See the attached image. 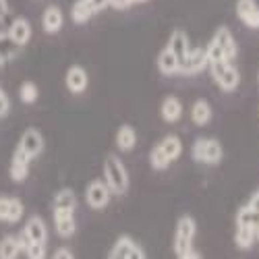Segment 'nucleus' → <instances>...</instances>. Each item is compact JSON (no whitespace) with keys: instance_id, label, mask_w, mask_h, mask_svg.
<instances>
[{"instance_id":"1","label":"nucleus","mask_w":259,"mask_h":259,"mask_svg":"<svg viewBox=\"0 0 259 259\" xmlns=\"http://www.w3.org/2000/svg\"><path fill=\"white\" fill-rule=\"evenodd\" d=\"M197 234V222L193 215H181L177 228H175V239H172V249L179 259H197L201 253L193 251V241Z\"/></svg>"},{"instance_id":"2","label":"nucleus","mask_w":259,"mask_h":259,"mask_svg":"<svg viewBox=\"0 0 259 259\" xmlns=\"http://www.w3.org/2000/svg\"><path fill=\"white\" fill-rule=\"evenodd\" d=\"M104 183L112 191V195H124L128 191V170L122 164V160L114 154L106 156L104 160Z\"/></svg>"},{"instance_id":"3","label":"nucleus","mask_w":259,"mask_h":259,"mask_svg":"<svg viewBox=\"0 0 259 259\" xmlns=\"http://www.w3.org/2000/svg\"><path fill=\"white\" fill-rule=\"evenodd\" d=\"M209 69V75L213 79V83L226 94H232L241 83V75L239 71L234 69V64L230 60H215V62H209L207 64Z\"/></svg>"},{"instance_id":"4","label":"nucleus","mask_w":259,"mask_h":259,"mask_svg":"<svg viewBox=\"0 0 259 259\" xmlns=\"http://www.w3.org/2000/svg\"><path fill=\"white\" fill-rule=\"evenodd\" d=\"M222 156H224L222 143L213 137H199V139H195V143L191 147V158L199 164L213 166L222 160Z\"/></svg>"},{"instance_id":"5","label":"nucleus","mask_w":259,"mask_h":259,"mask_svg":"<svg viewBox=\"0 0 259 259\" xmlns=\"http://www.w3.org/2000/svg\"><path fill=\"white\" fill-rule=\"evenodd\" d=\"M108 257H110V259H145L147 255H145V251L141 249V245L135 239L122 234V236H118V239H116V243L112 245Z\"/></svg>"},{"instance_id":"6","label":"nucleus","mask_w":259,"mask_h":259,"mask_svg":"<svg viewBox=\"0 0 259 259\" xmlns=\"http://www.w3.org/2000/svg\"><path fill=\"white\" fill-rule=\"evenodd\" d=\"M209 64L205 48H189L187 54L183 56L181 64H179V73L183 75H197L201 71H205V67Z\"/></svg>"},{"instance_id":"7","label":"nucleus","mask_w":259,"mask_h":259,"mask_svg":"<svg viewBox=\"0 0 259 259\" xmlns=\"http://www.w3.org/2000/svg\"><path fill=\"white\" fill-rule=\"evenodd\" d=\"M112 191L108 189V185L104 181H92L85 189V201L92 209H104L108 203H110Z\"/></svg>"},{"instance_id":"8","label":"nucleus","mask_w":259,"mask_h":259,"mask_svg":"<svg viewBox=\"0 0 259 259\" xmlns=\"http://www.w3.org/2000/svg\"><path fill=\"white\" fill-rule=\"evenodd\" d=\"M7 37L15 46H25L31 39V23L25 17H17L7 29Z\"/></svg>"},{"instance_id":"9","label":"nucleus","mask_w":259,"mask_h":259,"mask_svg":"<svg viewBox=\"0 0 259 259\" xmlns=\"http://www.w3.org/2000/svg\"><path fill=\"white\" fill-rule=\"evenodd\" d=\"M64 83H67V90L71 94H83L90 85L88 71L83 67H79V64H73V67H69L67 75H64Z\"/></svg>"},{"instance_id":"10","label":"nucleus","mask_w":259,"mask_h":259,"mask_svg":"<svg viewBox=\"0 0 259 259\" xmlns=\"http://www.w3.org/2000/svg\"><path fill=\"white\" fill-rule=\"evenodd\" d=\"M236 17L249 29H259V7L255 0H236Z\"/></svg>"},{"instance_id":"11","label":"nucleus","mask_w":259,"mask_h":259,"mask_svg":"<svg viewBox=\"0 0 259 259\" xmlns=\"http://www.w3.org/2000/svg\"><path fill=\"white\" fill-rule=\"evenodd\" d=\"M19 147L33 160L37 158L41 152H44V137L37 128H27V131L21 135V141H19Z\"/></svg>"},{"instance_id":"12","label":"nucleus","mask_w":259,"mask_h":259,"mask_svg":"<svg viewBox=\"0 0 259 259\" xmlns=\"http://www.w3.org/2000/svg\"><path fill=\"white\" fill-rule=\"evenodd\" d=\"M211 41H215V44H218V48L222 50L224 58L230 60V62L236 58V54H239V46H236V39H234V35L230 33L228 27H218V31H215V35L211 37Z\"/></svg>"},{"instance_id":"13","label":"nucleus","mask_w":259,"mask_h":259,"mask_svg":"<svg viewBox=\"0 0 259 259\" xmlns=\"http://www.w3.org/2000/svg\"><path fill=\"white\" fill-rule=\"evenodd\" d=\"M29 162H31V158L17 145L15 154H13V160H11V179L15 183H23L27 179V175H29Z\"/></svg>"},{"instance_id":"14","label":"nucleus","mask_w":259,"mask_h":259,"mask_svg":"<svg viewBox=\"0 0 259 259\" xmlns=\"http://www.w3.org/2000/svg\"><path fill=\"white\" fill-rule=\"evenodd\" d=\"M23 234L29 243H39V245H46L48 241V228H46V222L39 218V215H31L27 220L25 228H23Z\"/></svg>"},{"instance_id":"15","label":"nucleus","mask_w":259,"mask_h":259,"mask_svg":"<svg viewBox=\"0 0 259 259\" xmlns=\"http://www.w3.org/2000/svg\"><path fill=\"white\" fill-rule=\"evenodd\" d=\"M54 226H56V234L62 236V239L73 236L77 230L73 211L71 209H54Z\"/></svg>"},{"instance_id":"16","label":"nucleus","mask_w":259,"mask_h":259,"mask_svg":"<svg viewBox=\"0 0 259 259\" xmlns=\"http://www.w3.org/2000/svg\"><path fill=\"white\" fill-rule=\"evenodd\" d=\"M160 114H162V120L172 124V122H179L181 116H183V102L177 98V96H168L164 98L162 106H160Z\"/></svg>"},{"instance_id":"17","label":"nucleus","mask_w":259,"mask_h":259,"mask_svg":"<svg viewBox=\"0 0 259 259\" xmlns=\"http://www.w3.org/2000/svg\"><path fill=\"white\" fill-rule=\"evenodd\" d=\"M166 48L175 54L177 58H179V62L183 60V56L187 54V50L191 48L189 46V35L183 31V29H175L170 33V37H168V44H166Z\"/></svg>"},{"instance_id":"18","label":"nucleus","mask_w":259,"mask_h":259,"mask_svg":"<svg viewBox=\"0 0 259 259\" xmlns=\"http://www.w3.org/2000/svg\"><path fill=\"white\" fill-rule=\"evenodd\" d=\"M64 23V15L58 7H48L41 15V27H44L46 33H58L62 29Z\"/></svg>"},{"instance_id":"19","label":"nucleus","mask_w":259,"mask_h":259,"mask_svg":"<svg viewBox=\"0 0 259 259\" xmlns=\"http://www.w3.org/2000/svg\"><path fill=\"white\" fill-rule=\"evenodd\" d=\"M137 145V131L131 124H120L116 131V147L120 152H131Z\"/></svg>"},{"instance_id":"20","label":"nucleus","mask_w":259,"mask_h":259,"mask_svg":"<svg viewBox=\"0 0 259 259\" xmlns=\"http://www.w3.org/2000/svg\"><path fill=\"white\" fill-rule=\"evenodd\" d=\"M211 106L207 100H197L195 104L191 106V120L195 122L197 126H205L211 120Z\"/></svg>"},{"instance_id":"21","label":"nucleus","mask_w":259,"mask_h":259,"mask_svg":"<svg viewBox=\"0 0 259 259\" xmlns=\"http://www.w3.org/2000/svg\"><path fill=\"white\" fill-rule=\"evenodd\" d=\"M158 145L162 147V152L168 156L170 162H175L183 156V141H181L179 135H166Z\"/></svg>"},{"instance_id":"22","label":"nucleus","mask_w":259,"mask_h":259,"mask_svg":"<svg viewBox=\"0 0 259 259\" xmlns=\"http://www.w3.org/2000/svg\"><path fill=\"white\" fill-rule=\"evenodd\" d=\"M156 64H158V69H160V73L162 75H177L179 73V58L172 54L168 48H164L160 54H158V60H156Z\"/></svg>"},{"instance_id":"23","label":"nucleus","mask_w":259,"mask_h":259,"mask_svg":"<svg viewBox=\"0 0 259 259\" xmlns=\"http://www.w3.org/2000/svg\"><path fill=\"white\" fill-rule=\"evenodd\" d=\"M75 207H77V195H75L73 189H60L54 195L52 209H71V211H75Z\"/></svg>"},{"instance_id":"24","label":"nucleus","mask_w":259,"mask_h":259,"mask_svg":"<svg viewBox=\"0 0 259 259\" xmlns=\"http://www.w3.org/2000/svg\"><path fill=\"white\" fill-rule=\"evenodd\" d=\"M234 243L239 249H251L255 243V230L249 224H236V232H234Z\"/></svg>"},{"instance_id":"25","label":"nucleus","mask_w":259,"mask_h":259,"mask_svg":"<svg viewBox=\"0 0 259 259\" xmlns=\"http://www.w3.org/2000/svg\"><path fill=\"white\" fill-rule=\"evenodd\" d=\"M94 9L90 7L88 0H77V3L73 5L71 9V19H73V23L77 25H83V23H88V21L94 17Z\"/></svg>"},{"instance_id":"26","label":"nucleus","mask_w":259,"mask_h":259,"mask_svg":"<svg viewBox=\"0 0 259 259\" xmlns=\"http://www.w3.org/2000/svg\"><path fill=\"white\" fill-rule=\"evenodd\" d=\"M21 253V243H19V236H5L0 241V257L3 259H15Z\"/></svg>"},{"instance_id":"27","label":"nucleus","mask_w":259,"mask_h":259,"mask_svg":"<svg viewBox=\"0 0 259 259\" xmlns=\"http://www.w3.org/2000/svg\"><path fill=\"white\" fill-rule=\"evenodd\" d=\"M23 201L19 197H9V213H7V222L9 224H17L21 218H23Z\"/></svg>"},{"instance_id":"28","label":"nucleus","mask_w":259,"mask_h":259,"mask_svg":"<svg viewBox=\"0 0 259 259\" xmlns=\"http://www.w3.org/2000/svg\"><path fill=\"white\" fill-rule=\"evenodd\" d=\"M149 164H152V168L154 170H166L172 162L168 160V156L162 152V147L160 145H156L152 152H149Z\"/></svg>"},{"instance_id":"29","label":"nucleus","mask_w":259,"mask_h":259,"mask_svg":"<svg viewBox=\"0 0 259 259\" xmlns=\"http://www.w3.org/2000/svg\"><path fill=\"white\" fill-rule=\"evenodd\" d=\"M39 96V90H37V85L33 81H25V83H21V88H19V98L21 102H25V104H33Z\"/></svg>"},{"instance_id":"30","label":"nucleus","mask_w":259,"mask_h":259,"mask_svg":"<svg viewBox=\"0 0 259 259\" xmlns=\"http://www.w3.org/2000/svg\"><path fill=\"white\" fill-rule=\"evenodd\" d=\"M259 220V213L253 211L249 205H243L239 207V211H236V224H249V226H255Z\"/></svg>"},{"instance_id":"31","label":"nucleus","mask_w":259,"mask_h":259,"mask_svg":"<svg viewBox=\"0 0 259 259\" xmlns=\"http://www.w3.org/2000/svg\"><path fill=\"white\" fill-rule=\"evenodd\" d=\"M25 255L29 259H44L46 257V245H39V243H29L25 247Z\"/></svg>"},{"instance_id":"32","label":"nucleus","mask_w":259,"mask_h":259,"mask_svg":"<svg viewBox=\"0 0 259 259\" xmlns=\"http://www.w3.org/2000/svg\"><path fill=\"white\" fill-rule=\"evenodd\" d=\"M205 54H207V60H209V62H215V60H226V58H224V54H222V50L218 48V44H215V41H209V44L205 46Z\"/></svg>"},{"instance_id":"33","label":"nucleus","mask_w":259,"mask_h":259,"mask_svg":"<svg viewBox=\"0 0 259 259\" xmlns=\"http://www.w3.org/2000/svg\"><path fill=\"white\" fill-rule=\"evenodd\" d=\"M54 259H73L75 255H73V251L71 249H67V247H60V249H56L54 251V255H52Z\"/></svg>"},{"instance_id":"34","label":"nucleus","mask_w":259,"mask_h":259,"mask_svg":"<svg viewBox=\"0 0 259 259\" xmlns=\"http://www.w3.org/2000/svg\"><path fill=\"white\" fill-rule=\"evenodd\" d=\"M131 5H133L131 0H108V7L118 9V11H124V9H128Z\"/></svg>"},{"instance_id":"35","label":"nucleus","mask_w":259,"mask_h":259,"mask_svg":"<svg viewBox=\"0 0 259 259\" xmlns=\"http://www.w3.org/2000/svg\"><path fill=\"white\" fill-rule=\"evenodd\" d=\"M9 213V197H0V222H7Z\"/></svg>"},{"instance_id":"36","label":"nucleus","mask_w":259,"mask_h":259,"mask_svg":"<svg viewBox=\"0 0 259 259\" xmlns=\"http://www.w3.org/2000/svg\"><path fill=\"white\" fill-rule=\"evenodd\" d=\"M88 3H90V7L94 9V13L104 11V9L108 7V0H88Z\"/></svg>"},{"instance_id":"37","label":"nucleus","mask_w":259,"mask_h":259,"mask_svg":"<svg viewBox=\"0 0 259 259\" xmlns=\"http://www.w3.org/2000/svg\"><path fill=\"white\" fill-rule=\"evenodd\" d=\"M247 205H249V207H251L253 211H257V213H259V191H255V193H253V195H251V199H249V203H247Z\"/></svg>"},{"instance_id":"38","label":"nucleus","mask_w":259,"mask_h":259,"mask_svg":"<svg viewBox=\"0 0 259 259\" xmlns=\"http://www.w3.org/2000/svg\"><path fill=\"white\" fill-rule=\"evenodd\" d=\"M9 15V3L7 0H0V17H7Z\"/></svg>"},{"instance_id":"39","label":"nucleus","mask_w":259,"mask_h":259,"mask_svg":"<svg viewBox=\"0 0 259 259\" xmlns=\"http://www.w3.org/2000/svg\"><path fill=\"white\" fill-rule=\"evenodd\" d=\"M3 19H5V17H0V39H5V37H7V29H9V27L5 25V21H3Z\"/></svg>"},{"instance_id":"40","label":"nucleus","mask_w":259,"mask_h":259,"mask_svg":"<svg viewBox=\"0 0 259 259\" xmlns=\"http://www.w3.org/2000/svg\"><path fill=\"white\" fill-rule=\"evenodd\" d=\"M253 230H255V241H259V220H257V224L253 226Z\"/></svg>"},{"instance_id":"41","label":"nucleus","mask_w":259,"mask_h":259,"mask_svg":"<svg viewBox=\"0 0 259 259\" xmlns=\"http://www.w3.org/2000/svg\"><path fill=\"white\" fill-rule=\"evenodd\" d=\"M133 5H143V3H147V0H131Z\"/></svg>"},{"instance_id":"42","label":"nucleus","mask_w":259,"mask_h":259,"mask_svg":"<svg viewBox=\"0 0 259 259\" xmlns=\"http://www.w3.org/2000/svg\"><path fill=\"white\" fill-rule=\"evenodd\" d=\"M257 79H259V75H257Z\"/></svg>"}]
</instances>
